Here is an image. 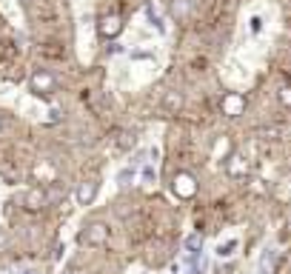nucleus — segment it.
Segmentation results:
<instances>
[{
	"mask_svg": "<svg viewBox=\"0 0 291 274\" xmlns=\"http://www.w3.org/2000/svg\"><path fill=\"white\" fill-rule=\"evenodd\" d=\"M106 240H109V226L106 223H92L80 231V243L86 245H103Z\"/></svg>",
	"mask_w": 291,
	"mask_h": 274,
	"instance_id": "2",
	"label": "nucleus"
},
{
	"mask_svg": "<svg viewBox=\"0 0 291 274\" xmlns=\"http://www.w3.org/2000/svg\"><path fill=\"white\" fill-rule=\"evenodd\" d=\"M220 108H223V115L226 117H240L246 112V97L240 92H228L223 100H220Z\"/></svg>",
	"mask_w": 291,
	"mask_h": 274,
	"instance_id": "3",
	"label": "nucleus"
},
{
	"mask_svg": "<svg viewBox=\"0 0 291 274\" xmlns=\"http://www.w3.org/2000/svg\"><path fill=\"white\" fill-rule=\"evenodd\" d=\"M134 180V166H129V169H123V172L117 174V183L120 186H129V183Z\"/></svg>",
	"mask_w": 291,
	"mask_h": 274,
	"instance_id": "12",
	"label": "nucleus"
},
{
	"mask_svg": "<svg viewBox=\"0 0 291 274\" xmlns=\"http://www.w3.org/2000/svg\"><path fill=\"white\" fill-rule=\"evenodd\" d=\"M280 103H283L285 108H291V86H283V89H280Z\"/></svg>",
	"mask_w": 291,
	"mask_h": 274,
	"instance_id": "15",
	"label": "nucleus"
},
{
	"mask_svg": "<svg viewBox=\"0 0 291 274\" xmlns=\"http://www.w3.org/2000/svg\"><path fill=\"white\" fill-rule=\"evenodd\" d=\"M171 191H174L180 200H191V197L197 195V180H194V174L180 172V174L174 177V183H171Z\"/></svg>",
	"mask_w": 291,
	"mask_h": 274,
	"instance_id": "1",
	"label": "nucleus"
},
{
	"mask_svg": "<svg viewBox=\"0 0 291 274\" xmlns=\"http://www.w3.org/2000/svg\"><path fill=\"white\" fill-rule=\"evenodd\" d=\"M166 106H168V108H177V106H180V94H168V97H166Z\"/></svg>",
	"mask_w": 291,
	"mask_h": 274,
	"instance_id": "18",
	"label": "nucleus"
},
{
	"mask_svg": "<svg viewBox=\"0 0 291 274\" xmlns=\"http://www.w3.org/2000/svg\"><path fill=\"white\" fill-rule=\"evenodd\" d=\"M26 274H37V271H26Z\"/></svg>",
	"mask_w": 291,
	"mask_h": 274,
	"instance_id": "23",
	"label": "nucleus"
},
{
	"mask_svg": "<svg viewBox=\"0 0 291 274\" xmlns=\"http://www.w3.org/2000/svg\"><path fill=\"white\" fill-rule=\"evenodd\" d=\"M186 252H191V254L203 252V234H197V231H194V234H189V237H186Z\"/></svg>",
	"mask_w": 291,
	"mask_h": 274,
	"instance_id": "11",
	"label": "nucleus"
},
{
	"mask_svg": "<svg viewBox=\"0 0 291 274\" xmlns=\"http://www.w3.org/2000/svg\"><path fill=\"white\" fill-rule=\"evenodd\" d=\"M191 15V0H171V17L174 20H186Z\"/></svg>",
	"mask_w": 291,
	"mask_h": 274,
	"instance_id": "8",
	"label": "nucleus"
},
{
	"mask_svg": "<svg viewBox=\"0 0 291 274\" xmlns=\"http://www.w3.org/2000/svg\"><path fill=\"white\" fill-rule=\"evenodd\" d=\"M226 172L231 174V177H246V174H248V163L240 157V154H231V157L226 160Z\"/></svg>",
	"mask_w": 291,
	"mask_h": 274,
	"instance_id": "7",
	"label": "nucleus"
},
{
	"mask_svg": "<svg viewBox=\"0 0 291 274\" xmlns=\"http://www.w3.org/2000/svg\"><path fill=\"white\" fill-rule=\"evenodd\" d=\"M117 146H120V149H129V146H134V134H123L120 140H117Z\"/></svg>",
	"mask_w": 291,
	"mask_h": 274,
	"instance_id": "17",
	"label": "nucleus"
},
{
	"mask_svg": "<svg viewBox=\"0 0 291 274\" xmlns=\"http://www.w3.org/2000/svg\"><path fill=\"white\" fill-rule=\"evenodd\" d=\"M143 180L146 183H154V180H157V172H154L152 166H143Z\"/></svg>",
	"mask_w": 291,
	"mask_h": 274,
	"instance_id": "16",
	"label": "nucleus"
},
{
	"mask_svg": "<svg viewBox=\"0 0 291 274\" xmlns=\"http://www.w3.org/2000/svg\"><path fill=\"white\" fill-rule=\"evenodd\" d=\"M146 15H149V20L154 23V29H157V32H163V23H160V17H157V12H154V6H152V3L146 6Z\"/></svg>",
	"mask_w": 291,
	"mask_h": 274,
	"instance_id": "14",
	"label": "nucleus"
},
{
	"mask_svg": "<svg viewBox=\"0 0 291 274\" xmlns=\"http://www.w3.org/2000/svg\"><path fill=\"white\" fill-rule=\"evenodd\" d=\"M186 274H203V268L197 266V263H189V268H186Z\"/></svg>",
	"mask_w": 291,
	"mask_h": 274,
	"instance_id": "20",
	"label": "nucleus"
},
{
	"mask_svg": "<svg viewBox=\"0 0 291 274\" xmlns=\"http://www.w3.org/2000/svg\"><path fill=\"white\" fill-rule=\"evenodd\" d=\"M271 271H274V249H266L260 263H257V274H271Z\"/></svg>",
	"mask_w": 291,
	"mask_h": 274,
	"instance_id": "9",
	"label": "nucleus"
},
{
	"mask_svg": "<svg viewBox=\"0 0 291 274\" xmlns=\"http://www.w3.org/2000/svg\"><path fill=\"white\" fill-rule=\"evenodd\" d=\"M66 274H80V271H66Z\"/></svg>",
	"mask_w": 291,
	"mask_h": 274,
	"instance_id": "22",
	"label": "nucleus"
},
{
	"mask_svg": "<svg viewBox=\"0 0 291 274\" xmlns=\"http://www.w3.org/2000/svg\"><path fill=\"white\" fill-rule=\"evenodd\" d=\"M9 245V237H6V231H0V252Z\"/></svg>",
	"mask_w": 291,
	"mask_h": 274,
	"instance_id": "21",
	"label": "nucleus"
},
{
	"mask_svg": "<svg viewBox=\"0 0 291 274\" xmlns=\"http://www.w3.org/2000/svg\"><path fill=\"white\" fill-rule=\"evenodd\" d=\"M97 32H100V37H106V40L117 37L120 32H123V20H120V15H106L100 23H97Z\"/></svg>",
	"mask_w": 291,
	"mask_h": 274,
	"instance_id": "5",
	"label": "nucleus"
},
{
	"mask_svg": "<svg viewBox=\"0 0 291 274\" xmlns=\"http://www.w3.org/2000/svg\"><path fill=\"white\" fill-rule=\"evenodd\" d=\"M234 252H237V243H234V240H228V243H223V245L217 249V254H220V257H231Z\"/></svg>",
	"mask_w": 291,
	"mask_h": 274,
	"instance_id": "13",
	"label": "nucleus"
},
{
	"mask_svg": "<svg viewBox=\"0 0 291 274\" xmlns=\"http://www.w3.org/2000/svg\"><path fill=\"white\" fill-rule=\"evenodd\" d=\"M29 86H32V92H35V94H51V92H54V86H57V80L51 77L49 72H35V74H32V80H29Z\"/></svg>",
	"mask_w": 291,
	"mask_h": 274,
	"instance_id": "4",
	"label": "nucleus"
},
{
	"mask_svg": "<svg viewBox=\"0 0 291 274\" xmlns=\"http://www.w3.org/2000/svg\"><path fill=\"white\" fill-rule=\"evenodd\" d=\"M74 197H77L80 206H89V203L97 197V180H83L80 186H77V191H74Z\"/></svg>",
	"mask_w": 291,
	"mask_h": 274,
	"instance_id": "6",
	"label": "nucleus"
},
{
	"mask_svg": "<svg viewBox=\"0 0 291 274\" xmlns=\"http://www.w3.org/2000/svg\"><path fill=\"white\" fill-rule=\"evenodd\" d=\"M23 203H26V209H32V211H35V209H40V206L46 203V191H40V188H32L29 195H26V200H23Z\"/></svg>",
	"mask_w": 291,
	"mask_h": 274,
	"instance_id": "10",
	"label": "nucleus"
},
{
	"mask_svg": "<svg viewBox=\"0 0 291 274\" xmlns=\"http://www.w3.org/2000/svg\"><path fill=\"white\" fill-rule=\"evenodd\" d=\"M251 32H254V35H260V32H263V20H260V17H251Z\"/></svg>",
	"mask_w": 291,
	"mask_h": 274,
	"instance_id": "19",
	"label": "nucleus"
}]
</instances>
